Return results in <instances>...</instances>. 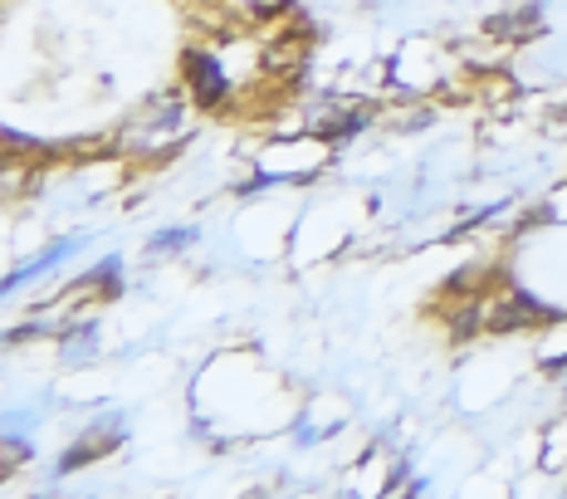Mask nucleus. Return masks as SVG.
I'll return each mask as SVG.
<instances>
[{
  "instance_id": "1",
  "label": "nucleus",
  "mask_w": 567,
  "mask_h": 499,
  "mask_svg": "<svg viewBox=\"0 0 567 499\" xmlns=\"http://www.w3.org/2000/svg\"><path fill=\"white\" fill-rule=\"evenodd\" d=\"M284 6H289V0H250V10H259V16H275Z\"/></svg>"
}]
</instances>
